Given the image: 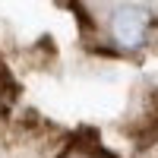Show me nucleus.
Wrapping results in <instances>:
<instances>
[{
	"label": "nucleus",
	"mask_w": 158,
	"mask_h": 158,
	"mask_svg": "<svg viewBox=\"0 0 158 158\" xmlns=\"http://www.w3.org/2000/svg\"><path fill=\"white\" fill-rule=\"evenodd\" d=\"M149 29H152V16L142 6H120L111 16V35L127 51H136V48L146 44Z\"/></svg>",
	"instance_id": "f257e3e1"
}]
</instances>
